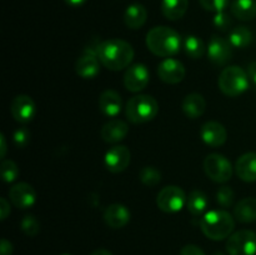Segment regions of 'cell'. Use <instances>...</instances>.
Returning a JSON list of instances; mask_svg holds the SVG:
<instances>
[{"instance_id":"cell-21","label":"cell","mask_w":256,"mask_h":255,"mask_svg":"<svg viewBox=\"0 0 256 255\" xmlns=\"http://www.w3.org/2000/svg\"><path fill=\"white\" fill-rule=\"evenodd\" d=\"M182 112L186 115L189 119H198L202 116L206 109V102H205L204 96L198 92H192V94L186 95L182 100Z\"/></svg>"},{"instance_id":"cell-42","label":"cell","mask_w":256,"mask_h":255,"mask_svg":"<svg viewBox=\"0 0 256 255\" xmlns=\"http://www.w3.org/2000/svg\"><path fill=\"white\" fill-rule=\"evenodd\" d=\"M89 255H112V254L106 249H98V250H95V252H90Z\"/></svg>"},{"instance_id":"cell-22","label":"cell","mask_w":256,"mask_h":255,"mask_svg":"<svg viewBox=\"0 0 256 255\" xmlns=\"http://www.w3.org/2000/svg\"><path fill=\"white\" fill-rule=\"evenodd\" d=\"M148 19V12L145 9L144 5L135 4L129 5L124 12V22L129 29L138 30L146 22Z\"/></svg>"},{"instance_id":"cell-11","label":"cell","mask_w":256,"mask_h":255,"mask_svg":"<svg viewBox=\"0 0 256 255\" xmlns=\"http://www.w3.org/2000/svg\"><path fill=\"white\" fill-rule=\"evenodd\" d=\"M232 45L230 44L229 40H225L219 35H212L206 48L208 58L215 65H225L232 59Z\"/></svg>"},{"instance_id":"cell-12","label":"cell","mask_w":256,"mask_h":255,"mask_svg":"<svg viewBox=\"0 0 256 255\" xmlns=\"http://www.w3.org/2000/svg\"><path fill=\"white\" fill-rule=\"evenodd\" d=\"M10 112H12V118L18 122L26 124V122H32V118L35 116L36 105L29 95L20 94L12 99V104H10Z\"/></svg>"},{"instance_id":"cell-6","label":"cell","mask_w":256,"mask_h":255,"mask_svg":"<svg viewBox=\"0 0 256 255\" xmlns=\"http://www.w3.org/2000/svg\"><path fill=\"white\" fill-rule=\"evenodd\" d=\"M204 172L215 182H226L232 179V165L224 155L212 152L204 160Z\"/></svg>"},{"instance_id":"cell-34","label":"cell","mask_w":256,"mask_h":255,"mask_svg":"<svg viewBox=\"0 0 256 255\" xmlns=\"http://www.w3.org/2000/svg\"><path fill=\"white\" fill-rule=\"evenodd\" d=\"M212 22H214V26L218 30H220V32H226L232 24V18H230V15L225 12H215V16L214 19H212Z\"/></svg>"},{"instance_id":"cell-7","label":"cell","mask_w":256,"mask_h":255,"mask_svg":"<svg viewBox=\"0 0 256 255\" xmlns=\"http://www.w3.org/2000/svg\"><path fill=\"white\" fill-rule=\"evenodd\" d=\"M226 252L229 255H255L256 232L246 229L232 232L228 238Z\"/></svg>"},{"instance_id":"cell-33","label":"cell","mask_w":256,"mask_h":255,"mask_svg":"<svg viewBox=\"0 0 256 255\" xmlns=\"http://www.w3.org/2000/svg\"><path fill=\"white\" fill-rule=\"evenodd\" d=\"M199 2L205 10L212 12H225L230 5V0H199Z\"/></svg>"},{"instance_id":"cell-16","label":"cell","mask_w":256,"mask_h":255,"mask_svg":"<svg viewBox=\"0 0 256 255\" xmlns=\"http://www.w3.org/2000/svg\"><path fill=\"white\" fill-rule=\"evenodd\" d=\"M130 218H132V212H129V209L125 205L118 204V202L109 205L104 212L105 222L108 226L112 229H122L126 226L128 222H130Z\"/></svg>"},{"instance_id":"cell-19","label":"cell","mask_w":256,"mask_h":255,"mask_svg":"<svg viewBox=\"0 0 256 255\" xmlns=\"http://www.w3.org/2000/svg\"><path fill=\"white\" fill-rule=\"evenodd\" d=\"M235 172L246 182H256V152L242 154L235 164Z\"/></svg>"},{"instance_id":"cell-3","label":"cell","mask_w":256,"mask_h":255,"mask_svg":"<svg viewBox=\"0 0 256 255\" xmlns=\"http://www.w3.org/2000/svg\"><path fill=\"white\" fill-rule=\"evenodd\" d=\"M200 229L206 238L220 242L229 238L234 232V216L225 210H210L202 215Z\"/></svg>"},{"instance_id":"cell-44","label":"cell","mask_w":256,"mask_h":255,"mask_svg":"<svg viewBox=\"0 0 256 255\" xmlns=\"http://www.w3.org/2000/svg\"><path fill=\"white\" fill-rule=\"evenodd\" d=\"M62 255H72V254H62Z\"/></svg>"},{"instance_id":"cell-20","label":"cell","mask_w":256,"mask_h":255,"mask_svg":"<svg viewBox=\"0 0 256 255\" xmlns=\"http://www.w3.org/2000/svg\"><path fill=\"white\" fill-rule=\"evenodd\" d=\"M100 60L98 56L82 54L75 64V72L82 79H94L100 72Z\"/></svg>"},{"instance_id":"cell-31","label":"cell","mask_w":256,"mask_h":255,"mask_svg":"<svg viewBox=\"0 0 256 255\" xmlns=\"http://www.w3.org/2000/svg\"><path fill=\"white\" fill-rule=\"evenodd\" d=\"M22 232L28 236H35L40 232V222L34 215H25L20 222Z\"/></svg>"},{"instance_id":"cell-30","label":"cell","mask_w":256,"mask_h":255,"mask_svg":"<svg viewBox=\"0 0 256 255\" xmlns=\"http://www.w3.org/2000/svg\"><path fill=\"white\" fill-rule=\"evenodd\" d=\"M0 172H2V178L5 182H15L19 176V166L16 165V162L10 159L2 160Z\"/></svg>"},{"instance_id":"cell-35","label":"cell","mask_w":256,"mask_h":255,"mask_svg":"<svg viewBox=\"0 0 256 255\" xmlns=\"http://www.w3.org/2000/svg\"><path fill=\"white\" fill-rule=\"evenodd\" d=\"M12 140H14V144L18 148H24L29 144L30 140V132L29 130L25 129V128H19L16 132L12 135Z\"/></svg>"},{"instance_id":"cell-26","label":"cell","mask_w":256,"mask_h":255,"mask_svg":"<svg viewBox=\"0 0 256 255\" xmlns=\"http://www.w3.org/2000/svg\"><path fill=\"white\" fill-rule=\"evenodd\" d=\"M232 14L242 22H249L256 18L255 0H234L230 5Z\"/></svg>"},{"instance_id":"cell-14","label":"cell","mask_w":256,"mask_h":255,"mask_svg":"<svg viewBox=\"0 0 256 255\" xmlns=\"http://www.w3.org/2000/svg\"><path fill=\"white\" fill-rule=\"evenodd\" d=\"M185 66L182 62L172 58H166L158 66V75L160 80L166 84H178L185 78Z\"/></svg>"},{"instance_id":"cell-18","label":"cell","mask_w":256,"mask_h":255,"mask_svg":"<svg viewBox=\"0 0 256 255\" xmlns=\"http://www.w3.org/2000/svg\"><path fill=\"white\" fill-rule=\"evenodd\" d=\"M122 108V96L115 90H105L99 98V109L105 116L115 118L120 114Z\"/></svg>"},{"instance_id":"cell-39","label":"cell","mask_w":256,"mask_h":255,"mask_svg":"<svg viewBox=\"0 0 256 255\" xmlns=\"http://www.w3.org/2000/svg\"><path fill=\"white\" fill-rule=\"evenodd\" d=\"M246 72H248V76H249L250 82H252L254 85H256V62H250L249 66H248Z\"/></svg>"},{"instance_id":"cell-23","label":"cell","mask_w":256,"mask_h":255,"mask_svg":"<svg viewBox=\"0 0 256 255\" xmlns=\"http://www.w3.org/2000/svg\"><path fill=\"white\" fill-rule=\"evenodd\" d=\"M234 216L242 224H249L256 220V198H244L236 204Z\"/></svg>"},{"instance_id":"cell-15","label":"cell","mask_w":256,"mask_h":255,"mask_svg":"<svg viewBox=\"0 0 256 255\" xmlns=\"http://www.w3.org/2000/svg\"><path fill=\"white\" fill-rule=\"evenodd\" d=\"M202 142L212 148L222 146L228 139V132L222 124L218 122H206L200 129Z\"/></svg>"},{"instance_id":"cell-27","label":"cell","mask_w":256,"mask_h":255,"mask_svg":"<svg viewBox=\"0 0 256 255\" xmlns=\"http://www.w3.org/2000/svg\"><path fill=\"white\" fill-rule=\"evenodd\" d=\"M252 32L246 26H236L230 32L229 42L232 48L238 49H244L248 48L252 42Z\"/></svg>"},{"instance_id":"cell-41","label":"cell","mask_w":256,"mask_h":255,"mask_svg":"<svg viewBox=\"0 0 256 255\" xmlns=\"http://www.w3.org/2000/svg\"><path fill=\"white\" fill-rule=\"evenodd\" d=\"M65 2H66L68 5H70V6H80V5L84 4L86 0H64Z\"/></svg>"},{"instance_id":"cell-43","label":"cell","mask_w":256,"mask_h":255,"mask_svg":"<svg viewBox=\"0 0 256 255\" xmlns=\"http://www.w3.org/2000/svg\"><path fill=\"white\" fill-rule=\"evenodd\" d=\"M214 255H224V254H222V252H215V254Z\"/></svg>"},{"instance_id":"cell-28","label":"cell","mask_w":256,"mask_h":255,"mask_svg":"<svg viewBox=\"0 0 256 255\" xmlns=\"http://www.w3.org/2000/svg\"><path fill=\"white\" fill-rule=\"evenodd\" d=\"M184 50L192 59H200L204 56L206 48L204 42L195 35H188L184 39Z\"/></svg>"},{"instance_id":"cell-24","label":"cell","mask_w":256,"mask_h":255,"mask_svg":"<svg viewBox=\"0 0 256 255\" xmlns=\"http://www.w3.org/2000/svg\"><path fill=\"white\" fill-rule=\"evenodd\" d=\"M188 8H189V0H162L160 5L162 15L172 22L182 19L188 12Z\"/></svg>"},{"instance_id":"cell-25","label":"cell","mask_w":256,"mask_h":255,"mask_svg":"<svg viewBox=\"0 0 256 255\" xmlns=\"http://www.w3.org/2000/svg\"><path fill=\"white\" fill-rule=\"evenodd\" d=\"M186 208L190 214L194 216H202L205 212H208V208H209L208 195L202 190H192L186 199Z\"/></svg>"},{"instance_id":"cell-5","label":"cell","mask_w":256,"mask_h":255,"mask_svg":"<svg viewBox=\"0 0 256 255\" xmlns=\"http://www.w3.org/2000/svg\"><path fill=\"white\" fill-rule=\"evenodd\" d=\"M218 85L226 96L236 98L249 89L250 79L244 69L232 65L222 70L218 80Z\"/></svg>"},{"instance_id":"cell-38","label":"cell","mask_w":256,"mask_h":255,"mask_svg":"<svg viewBox=\"0 0 256 255\" xmlns=\"http://www.w3.org/2000/svg\"><path fill=\"white\" fill-rule=\"evenodd\" d=\"M12 244L6 239H2L0 242V255H12Z\"/></svg>"},{"instance_id":"cell-40","label":"cell","mask_w":256,"mask_h":255,"mask_svg":"<svg viewBox=\"0 0 256 255\" xmlns=\"http://www.w3.org/2000/svg\"><path fill=\"white\" fill-rule=\"evenodd\" d=\"M0 142H2V148H0V155H2V158L4 159L5 158V154H6V139H5V135L2 134L0 135Z\"/></svg>"},{"instance_id":"cell-9","label":"cell","mask_w":256,"mask_h":255,"mask_svg":"<svg viewBox=\"0 0 256 255\" xmlns=\"http://www.w3.org/2000/svg\"><path fill=\"white\" fill-rule=\"evenodd\" d=\"M132 152L124 145H115L110 148L104 156V162L110 172H122L130 164Z\"/></svg>"},{"instance_id":"cell-10","label":"cell","mask_w":256,"mask_h":255,"mask_svg":"<svg viewBox=\"0 0 256 255\" xmlns=\"http://www.w3.org/2000/svg\"><path fill=\"white\" fill-rule=\"evenodd\" d=\"M150 82V72L146 65L134 64L124 74V85L129 92H139L148 86Z\"/></svg>"},{"instance_id":"cell-17","label":"cell","mask_w":256,"mask_h":255,"mask_svg":"<svg viewBox=\"0 0 256 255\" xmlns=\"http://www.w3.org/2000/svg\"><path fill=\"white\" fill-rule=\"evenodd\" d=\"M129 132V125L120 119H112L100 130L102 139L109 144H116L124 140Z\"/></svg>"},{"instance_id":"cell-13","label":"cell","mask_w":256,"mask_h":255,"mask_svg":"<svg viewBox=\"0 0 256 255\" xmlns=\"http://www.w3.org/2000/svg\"><path fill=\"white\" fill-rule=\"evenodd\" d=\"M10 202L18 209H29L36 202V192L28 182H18L9 190Z\"/></svg>"},{"instance_id":"cell-29","label":"cell","mask_w":256,"mask_h":255,"mask_svg":"<svg viewBox=\"0 0 256 255\" xmlns=\"http://www.w3.org/2000/svg\"><path fill=\"white\" fill-rule=\"evenodd\" d=\"M140 182L146 186H155L162 182V172L155 166H144L139 172Z\"/></svg>"},{"instance_id":"cell-1","label":"cell","mask_w":256,"mask_h":255,"mask_svg":"<svg viewBox=\"0 0 256 255\" xmlns=\"http://www.w3.org/2000/svg\"><path fill=\"white\" fill-rule=\"evenodd\" d=\"M102 65L109 70L119 72L130 65L134 59V49L132 44L122 39H108L100 42L98 50Z\"/></svg>"},{"instance_id":"cell-32","label":"cell","mask_w":256,"mask_h":255,"mask_svg":"<svg viewBox=\"0 0 256 255\" xmlns=\"http://www.w3.org/2000/svg\"><path fill=\"white\" fill-rule=\"evenodd\" d=\"M234 190L230 186H222L216 192V202L220 206L230 208L234 202Z\"/></svg>"},{"instance_id":"cell-37","label":"cell","mask_w":256,"mask_h":255,"mask_svg":"<svg viewBox=\"0 0 256 255\" xmlns=\"http://www.w3.org/2000/svg\"><path fill=\"white\" fill-rule=\"evenodd\" d=\"M0 214H2L0 218L2 220L6 219L8 215L10 214V204L5 198H0Z\"/></svg>"},{"instance_id":"cell-2","label":"cell","mask_w":256,"mask_h":255,"mask_svg":"<svg viewBox=\"0 0 256 255\" xmlns=\"http://www.w3.org/2000/svg\"><path fill=\"white\" fill-rule=\"evenodd\" d=\"M146 46L154 55L166 59L180 52L182 36L169 26H155L148 32Z\"/></svg>"},{"instance_id":"cell-4","label":"cell","mask_w":256,"mask_h":255,"mask_svg":"<svg viewBox=\"0 0 256 255\" xmlns=\"http://www.w3.org/2000/svg\"><path fill=\"white\" fill-rule=\"evenodd\" d=\"M159 112V104L150 95L140 94L130 98L125 106V115L132 124H144L154 119Z\"/></svg>"},{"instance_id":"cell-8","label":"cell","mask_w":256,"mask_h":255,"mask_svg":"<svg viewBox=\"0 0 256 255\" xmlns=\"http://www.w3.org/2000/svg\"><path fill=\"white\" fill-rule=\"evenodd\" d=\"M186 195L185 192L179 186L175 185H170V186H165L160 190L156 198V204L160 210L164 212H180L186 204Z\"/></svg>"},{"instance_id":"cell-36","label":"cell","mask_w":256,"mask_h":255,"mask_svg":"<svg viewBox=\"0 0 256 255\" xmlns=\"http://www.w3.org/2000/svg\"><path fill=\"white\" fill-rule=\"evenodd\" d=\"M180 255H205V252L198 245L188 244L180 250Z\"/></svg>"}]
</instances>
